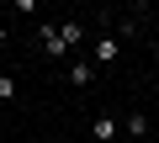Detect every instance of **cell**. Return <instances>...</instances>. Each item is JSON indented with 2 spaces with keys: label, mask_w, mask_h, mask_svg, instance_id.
Returning a JSON list of instances; mask_svg holds the SVG:
<instances>
[{
  "label": "cell",
  "mask_w": 159,
  "mask_h": 143,
  "mask_svg": "<svg viewBox=\"0 0 159 143\" xmlns=\"http://www.w3.org/2000/svg\"><path fill=\"white\" fill-rule=\"evenodd\" d=\"M117 58H122V37H117V32H101L96 48H90V64L101 69V64H117Z\"/></svg>",
  "instance_id": "1"
},
{
  "label": "cell",
  "mask_w": 159,
  "mask_h": 143,
  "mask_svg": "<svg viewBox=\"0 0 159 143\" xmlns=\"http://www.w3.org/2000/svg\"><path fill=\"white\" fill-rule=\"evenodd\" d=\"M37 48H43V53H48V58H64V53H69V48H64V37H58V27H53V21H43V27H37Z\"/></svg>",
  "instance_id": "2"
},
{
  "label": "cell",
  "mask_w": 159,
  "mask_h": 143,
  "mask_svg": "<svg viewBox=\"0 0 159 143\" xmlns=\"http://www.w3.org/2000/svg\"><path fill=\"white\" fill-rule=\"evenodd\" d=\"M117 132H122V122H117V117H111V111H101V117H96V122H90V138H96V143H111V138H117Z\"/></svg>",
  "instance_id": "3"
},
{
  "label": "cell",
  "mask_w": 159,
  "mask_h": 143,
  "mask_svg": "<svg viewBox=\"0 0 159 143\" xmlns=\"http://www.w3.org/2000/svg\"><path fill=\"white\" fill-rule=\"evenodd\" d=\"M96 74H101V69H96L90 58H80V64H69V80H74L80 90H85V85H96Z\"/></svg>",
  "instance_id": "4"
},
{
  "label": "cell",
  "mask_w": 159,
  "mask_h": 143,
  "mask_svg": "<svg viewBox=\"0 0 159 143\" xmlns=\"http://www.w3.org/2000/svg\"><path fill=\"white\" fill-rule=\"evenodd\" d=\"M58 37H64V48H80L85 42V21H58Z\"/></svg>",
  "instance_id": "5"
},
{
  "label": "cell",
  "mask_w": 159,
  "mask_h": 143,
  "mask_svg": "<svg viewBox=\"0 0 159 143\" xmlns=\"http://www.w3.org/2000/svg\"><path fill=\"white\" fill-rule=\"evenodd\" d=\"M127 138H148V111H127Z\"/></svg>",
  "instance_id": "6"
},
{
  "label": "cell",
  "mask_w": 159,
  "mask_h": 143,
  "mask_svg": "<svg viewBox=\"0 0 159 143\" xmlns=\"http://www.w3.org/2000/svg\"><path fill=\"white\" fill-rule=\"evenodd\" d=\"M133 32H138V21H133V16H117V37H122V42H127V37H133Z\"/></svg>",
  "instance_id": "7"
},
{
  "label": "cell",
  "mask_w": 159,
  "mask_h": 143,
  "mask_svg": "<svg viewBox=\"0 0 159 143\" xmlns=\"http://www.w3.org/2000/svg\"><path fill=\"white\" fill-rule=\"evenodd\" d=\"M0 101H16V80L11 74H0Z\"/></svg>",
  "instance_id": "8"
},
{
  "label": "cell",
  "mask_w": 159,
  "mask_h": 143,
  "mask_svg": "<svg viewBox=\"0 0 159 143\" xmlns=\"http://www.w3.org/2000/svg\"><path fill=\"white\" fill-rule=\"evenodd\" d=\"M6 37H11V32H6V21H0V48H6Z\"/></svg>",
  "instance_id": "9"
}]
</instances>
